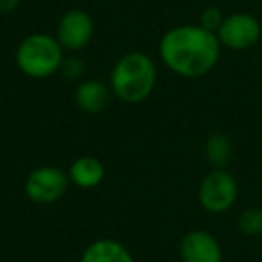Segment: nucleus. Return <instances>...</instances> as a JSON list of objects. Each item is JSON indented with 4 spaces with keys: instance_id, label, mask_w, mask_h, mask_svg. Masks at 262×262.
Segmentation results:
<instances>
[{
    "instance_id": "f257e3e1",
    "label": "nucleus",
    "mask_w": 262,
    "mask_h": 262,
    "mask_svg": "<svg viewBox=\"0 0 262 262\" xmlns=\"http://www.w3.org/2000/svg\"><path fill=\"white\" fill-rule=\"evenodd\" d=\"M217 34L200 26H178L162 36L158 52L169 70L187 79L208 74L219 59Z\"/></svg>"
},
{
    "instance_id": "f03ea898",
    "label": "nucleus",
    "mask_w": 262,
    "mask_h": 262,
    "mask_svg": "<svg viewBox=\"0 0 262 262\" xmlns=\"http://www.w3.org/2000/svg\"><path fill=\"white\" fill-rule=\"evenodd\" d=\"M157 86V65L146 52H127L117 59L110 76L113 95L127 104H140Z\"/></svg>"
},
{
    "instance_id": "7ed1b4c3",
    "label": "nucleus",
    "mask_w": 262,
    "mask_h": 262,
    "mask_svg": "<svg viewBox=\"0 0 262 262\" xmlns=\"http://www.w3.org/2000/svg\"><path fill=\"white\" fill-rule=\"evenodd\" d=\"M63 47L56 36L45 33H33L26 36L16 47V67L20 72L33 79H47L54 76L65 59Z\"/></svg>"
},
{
    "instance_id": "20e7f679",
    "label": "nucleus",
    "mask_w": 262,
    "mask_h": 262,
    "mask_svg": "<svg viewBox=\"0 0 262 262\" xmlns=\"http://www.w3.org/2000/svg\"><path fill=\"white\" fill-rule=\"evenodd\" d=\"M69 183V172L54 165H43L29 172L24 190L33 203L52 205L65 196Z\"/></svg>"
},
{
    "instance_id": "39448f33",
    "label": "nucleus",
    "mask_w": 262,
    "mask_h": 262,
    "mask_svg": "<svg viewBox=\"0 0 262 262\" xmlns=\"http://www.w3.org/2000/svg\"><path fill=\"white\" fill-rule=\"evenodd\" d=\"M200 203L208 212H225L237 198V182L225 169H215L203 178L198 190Z\"/></svg>"
},
{
    "instance_id": "423d86ee",
    "label": "nucleus",
    "mask_w": 262,
    "mask_h": 262,
    "mask_svg": "<svg viewBox=\"0 0 262 262\" xmlns=\"http://www.w3.org/2000/svg\"><path fill=\"white\" fill-rule=\"evenodd\" d=\"M94 20L83 9H70L59 18L56 27V40L63 51H83L94 36Z\"/></svg>"
},
{
    "instance_id": "0eeeda50",
    "label": "nucleus",
    "mask_w": 262,
    "mask_h": 262,
    "mask_svg": "<svg viewBox=\"0 0 262 262\" xmlns=\"http://www.w3.org/2000/svg\"><path fill=\"white\" fill-rule=\"evenodd\" d=\"M260 36V26L251 15L235 13L225 18L223 26L217 31V38L223 45L233 51H244L257 43Z\"/></svg>"
},
{
    "instance_id": "6e6552de",
    "label": "nucleus",
    "mask_w": 262,
    "mask_h": 262,
    "mask_svg": "<svg viewBox=\"0 0 262 262\" xmlns=\"http://www.w3.org/2000/svg\"><path fill=\"white\" fill-rule=\"evenodd\" d=\"M182 262H221L223 251L217 239L205 230H192L180 243Z\"/></svg>"
},
{
    "instance_id": "1a4fd4ad",
    "label": "nucleus",
    "mask_w": 262,
    "mask_h": 262,
    "mask_svg": "<svg viewBox=\"0 0 262 262\" xmlns=\"http://www.w3.org/2000/svg\"><path fill=\"white\" fill-rule=\"evenodd\" d=\"M79 262H135V258L119 241L97 239L84 248Z\"/></svg>"
},
{
    "instance_id": "9d476101",
    "label": "nucleus",
    "mask_w": 262,
    "mask_h": 262,
    "mask_svg": "<svg viewBox=\"0 0 262 262\" xmlns=\"http://www.w3.org/2000/svg\"><path fill=\"white\" fill-rule=\"evenodd\" d=\"M110 95H112V88L106 86L104 83L95 79L83 81L79 86L76 88V104L81 112L86 113H99L108 106Z\"/></svg>"
},
{
    "instance_id": "9b49d317",
    "label": "nucleus",
    "mask_w": 262,
    "mask_h": 262,
    "mask_svg": "<svg viewBox=\"0 0 262 262\" xmlns=\"http://www.w3.org/2000/svg\"><path fill=\"white\" fill-rule=\"evenodd\" d=\"M69 178L79 189H94L104 180V165L95 157H79L70 165Z\"/></svg>"
},
{
    "instance_id": "f8f14e48",
    "label": "nucleus",
    "mask_w": 262,
    "mask_h": 262,
    "mask_svg": "<svg viewBox=\"0 0 262 262\" xmlns=\"http://www.w3.org/2000/svg\"><path fill=\"white\" fill-rule=\"evenodd\" d=\"M205 155L214 167L223 169L232 158V142L228 140V137L221 135V133H214L208 137Z\"/></svg>"
},
{
    "instance_id": "ddd939ff",
    "label": "nucleus",
    "mask_w": 262,
    "mask_h": 262,
    "mask_svg": "<svg viewBox=\"0 0 262 262\" xmlns=\"http://www.w3.org/2000/svg\"><path fill=\"white\" fill-rule=\"evenodd\" d=\"M239 228L246 235H260L262 233V210L260 208H250L243 212L239 217Z\"/></svg>"
},
{
    "instance_id": "4468645a",
    "label": "nucleus",
    "mask_w": 262,
    "mask_h": 262,
    "mask_svg": "<svg viewBox=\"0 0 262 262\" xmlns=\"http://www.w3.org/2000/svg\"><path fill=\"white\" fill-rule=\"evenodd\" d=\"M225 18H223V13L217 8H208L201 13L200 16V27H203L205 31H210V33H217L219 27L223 26Z\"/></svg>"
},
{
    "instance_id": "2eb2a0df",
    "label": "nucleus",
    "mask_w": 262,
    "mask_h": 262,
    "mask_svg": "<svg viewBox=\"0 0 262 262\" xmlns=\"http://www.w3.org/2000/svg\"><path fill=\"white\" fill-rule=\"evenodd\" d=\"M84 63L81 61L79 58H76V56H72V58H65L63 59V63H61V72H63V76L67 77V79H79L81 76L84 74Z\"/></svg>"
},
{
    "instance_id": "dca6fc26",
    "label": "nucleus",
    "mask_w": 262,
    "mask_h": 262,
    "mask_svg": "<svg viewBox=\"0 0 262 262\" xmlns=\"http://www.w3.org/2000/svg\"><path fill=\"white\" fill-rule=\"evenodd\" d=\"M20 6V0H0V15H9Z\"/></svg>"
}]
</instances>
